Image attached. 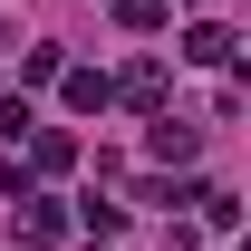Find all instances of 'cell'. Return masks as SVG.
Here are the masks:
<instances>
[{
	"mask_svg": "<svg viewBox=\"0 0 251 251\" xmlns=\"http://www.w3.org/2000/svg\"><path fill=\"white\" fill-rule=\"evenodd\" d=\"M106 97H126V106H145V116H164V58H135L126 77H106Z\"/></svg>",
	"mask_w": 251,
	"mask_h": 251,
	"instance_id": "obj_1",
	"label": "cell"
},
{
	"mask_svg": "<svg viewBox=\"0 0 251 251\" xmlns=\"http://www.w3.org/2000/svg\"><path fill=\"white\" fill-rule=\"evenodd\" d=\"M49 242H68V203L29 193V203H20V251H49Z\"/></svg>",
	"mask_w": 251,
	"mask_h": 251,
	"instance_id": "obj_2",
	"label": "cell"
},
{
	"mask_svg": "<svg viewBox=\"0 0 251 251\" xmlns=\"http://www.w3.org/2000/svg\"><path fill=\"white\" fill-rule=\"evenodd\" d=\"M20 145H29V164H39V174H68V164H77V135H58V126H29Z\"/></svg>",
	"mask_w": 251,
	"mask_h": 251,
	"instance_id": "obj_3",
	"label": "cell"
},
{
	"mask_svg": "<svg viewBox=\"0 0 251 251\" xmlns=\"http://www.w3.org/2000/svg\"><path fill=\"white\" fill-rule=\"evenodd\" d=\"M184 58L193 68H232V29H222V20H193V29H184Z\"/></svg>",
	"mask_w": 251,
	"mask_h": 251,
	"instance_id": "obj_4",
	"label": "cell"
},
{
	"mask_svg": "<svg viewBox=\"0 0 251 251\" xmlns=\"http://www.w3.org/2000/svg\"><path fill=\"white\" fill-rule=\"evenodd\" d=\"M193 145H203V135H193V126H174V116L145 135V155H155V164H193Z\"/></svg>",
	"mask_w": 251,
	"mask_h": 251,
	"instance_id": "obj_5",
	"label": "cell"
},
{
	"mask_svg": "<svg viewBox=\"0 0 251 251\" xmlns=\"http://www.w3.org/2000/svg\"><path fill=\"white\" fill-rule=\"evenodd\" d=\"M193 203H203V232H222V242L242 232V203H232V193H222V184H203V193H193Z\"/></svg>",
	"mask_w": 251,
	"mask_h": 251,
	"instance_id": "obj_6",
	"label": "cell"
},
{
	"mask_svg": "<svg viewBox=\"0 0 251 251\" xmlns=\"http://www.w3.org/2000/svg\"><path fill=\"white\" fill-rule=\"evenodd\" d=\"M58 77H68V106H77V116L106 106V77H97V68H58Z\"/></svg>",
	"mask_w": 251,
	"mask_h": 251,
	"instance_id": "obj_7",
	"label": "cell"
},
{
	"mask_svg": "<svg viewBox=\"0 0 251 251\" xmlns=\"http://www.w3.org/2000/svg\"><path fill=\"white\" fill-rule=\"evenodd\" d=\"M68 222H87L97 242H116V232H126V213H116V203H97V193H87V203H77V213H68Z\"/></svg>",
	"mask_w": 251,
	"mask_h": 251,
	"instance_id": "obj_8",
	"label": "cell"
},
{
	"mask_svg": "<svg viewBox=\"0 0 251 251\" xmlns=\"http://www.w3.org/2000/svg\"><path fill=\"white\" fill-rule=\"evenodd\" d=\"M29 126H39V116H29V97L10 87V97H0V145H20V135H29Z\"/></svg>",
	"mask_w": 251,
	"mask_h": 251,
	"instance_id": "obj_9",
	"label": "cell"
},
{
	"mask_svg": "<svg viewBox=\"0 0 251 251\" xmlns=\"http://www.w3.org/2000/svg\"><path fill=\"white\" fill-rule=\"evenodd\" d=\"M164 10H174V0H116V20H126V29H164Z\"/></svg>",
	"mask_w": 251,
	"mask_h": 251,
	"instance_id": "obj_10",
	"label": "cell"
},
{
	"mask_svg": "<svg viewBox=\"0 0 251 251\" xmlns=\"http://www.w3.org/2000/svg\"><path fill=\"white\" fill-rule=\"evenodd\" d=\"M87 251H97V242H87Z\"/></svg>",
	"mask_w": 251,
	"mask_h": 251,
	"instance_id": "obj_11",
	"label": "cell"
}]
</instances>
